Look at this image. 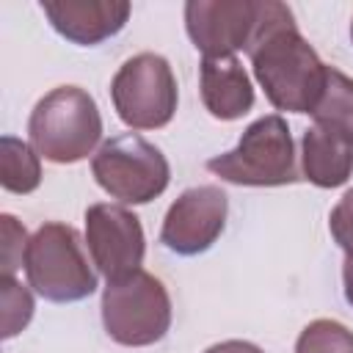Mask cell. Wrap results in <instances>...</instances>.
Listing matches in <instances>:
<instances>
[{
	"mask_svg": "<svg viewBox=\"0 0 353 353\" xmlns=\"http://www.w3.org/2000/svg\"><path fill=\"white\" fill-rule=\"evenodd\" d=\"M256 83L268 102L287 113H312L323 88L328 66L314 47L301 36L290 6L262 0L259 25L245 47Z\"/></svg>",
	"mask_w": 353,
	"mask_h": 353,
	"instance_id": "6da1fadb",
	"label": "cell"
},
{
	"mask_svg": "<svg viewBox=\"0 0 353 353\" xmlns=\"http://www.w3.org/2000/svg\"><path fill=\"white\" fill-rule=\"evenodd\" d=\"M28 138L39 157L69 165L85 160L102 138V116L80 85H58L44 94L28 119Z\"/></svg>",
	"mask_w": 353,
	"mask_h": 353,
	"instance_id": "7a4b0ae2",
	"label": "cell"
},
{
	"mask_svg": "<svg viewBox=\"0 0 353 353\" xmlns=\"http://www.w3.org/2000/svg\"><path fill=\"white\" fill-rule=\"evenodd\" d=\"M207 171L229 185L245 188H281L301 179L295 163V143L287 121L279 113L251 121L232 152L207 160Z\"/></svg>",
	"mask_w": 353,
	"mask_h": 353,
	"instance_id": "3957f363",
	"label": "cell"
},
{
	"mask_svg": "<svg viewBox=\"0 0 353 353\" xmlns=\"http://www.w3.org/2000/svg\"><path fill=\"white\" fill-rule=\"evenodd\" d=\"M22 268L28 284L52 303H74L97 290V273L88 265L83 240L69 223H41L28 240Z\"/></svg>",
	"mask_w": 353,
	"mask_h": 353,
	"instance_id": "277c9868",
	"label": "cell"
},
{
	"mask_svg": "<svg viewBox=\"0 0 353 353\" xmlns=\"http://www.w3.org/2000/svg\"><path fill=\"white\" fill-rule=\"evenodd\" d=\"M102 325L124 347H149L171 328V298L165 284L143 268L108 281L102 290Z\"/></svg>",
	"mask_w": 353,
	"mask_h": 353,
	"instance_id": "5b68a950",
	"label": "cell"
},
{
	"mask_svg": "<svg viewBox=\"0 0 353 353\" xmlns=\"http://www.w3.org/2000/svg\"><path fill=\"white\" fill-rule=\"evenodd\" d=\"M91 174L110 199L124 204H149L171 179L165 154L138 132L108 138L91 157Z\"/></svg>",
	"mask_w": 353,
	"mask_h": 353,
	"instance_id": "8992f818",
	"label": "cell"
},
{
	"mask_svg": "<svg viewBox=\"0 0 353 353\" xmlns=\"http://www.w3.org/2000/svg\"><path fill=\"white\" fill-rule=\"evenodd\" d=\"M110 99L119 119L132 130H160L176 113V77L157 52L127 58L110 83Z\"/></svg>",
	"mask_w": 353,
	"mask_h": 353,
	"instance_id": "52a82bcc",
	"label": "cell"
},
{
	"mask_svg": "<svg viewBox=\"0 0 353 353\" xmlns=\"http://www.w3.org/2000/svg\"><path fill=\"white\" fill-rule=\"evenodd\" d=\"M85 245L91 262L108 281L141 270L146 254V237L138 215L108 201L85 210Z\"/></svg>",
	"mask_w": 353,
	"mask_h": 353,
	"instance_id": "ba28073f",
	"label": "cell"
},
{
	"mask_svg": "<svg viewBox=\"0 0 353 353\" xmlns=\"http://www.w3.org/2000/svg\"><path fill=\"white\" fill-rule=\"evenodd\" d=\"M262 0H190L185 30L204 58H226L245 50L259 25Z\"/></svg>",
	"mask_w": 353,
	"mask_h": 353,
	"instance_id": "9c48e42d",
	"label": "cell"
},
{
	"mask_svg": "<svg viewBox=\"0 0 353 353\" xmlns=\"http://www.w3.org/2000/svg\"><path fill=\"white\" fill-rule=\"evenodd\" d=\"M229 199L218 185H196L176 196L160 229V243L179 254L196 256L212 248L226 226Z\"/></svg>",
	"mask_w": 353,
	"mask_h": 353,
	"instance_id": "30bf717a",
	"label": "cell"
},
{
	"mask_svg": "<svg viewBox=\"0 0 353 353\" xmlns=\"http://www.w3.org/2000/svg\"><path fill=\"white\" fill-rule=\"evenodd\" d=\"M41 11L55 33L80 47L116 36L130 19L127 0H41Z\"/></svg>",
	"mask_w": 353,
	"mask_h": 353,
	"instance_id": "8fae6325",
	"label": "cell"
},
{
	"mask_svg": "<svg viewBox=\"0 0 353 353\" xmlns=\"http://www.w3.org/2000/svg\"><path fill=\"white\" fill-rule=\"evenodd\" d=\"M199 91L201 102L212 119L234 121L254 108V85L248 72L234 55L226 58H201L199 66Z\"/></svg>",
	"mask_w": 353,
	"mask_h": 353,
	"instance_id": "7c38bea8",
	"label": "cell"
},
{
	"mask_svg": "<svg viewBox=\"0 0 353 353\" xmlns=\"http://www.w3.org/2000/svg\"><path fill=\"white\" fill-rule=\"evenodd\" d=\"M303 179L317 188H339L353 174V138L328 124H312L301 141Z\"/></svg>",
	"mask_w": 353,
	"mask_h": 353,
	"instance_id": "4fadbf2b",
	"label": "cell"
},
{
	"mask_svg": "<svg viewBox=\"0 0 353 353\" xmlns=\"http://www.w3.org/2000/svg\"><path fill=\"white\" fill-rule=\"evenodd\" d=\"M0 185L8 193H19V196L33 193L41 185L39 152L14 135L0 138Z\"/></svg>",
	"mask_w": 353,
	"mask_h": 353,
	"instance_id": "5bb4252c",
	"label": "cell"
},
{
	"mask_svg": "<svg viewBox=\"0 0 353 353\" xmlns=\"http://www.w3.org/2000/svg\"><path fill=\"white\" fill-rule=\"evenodd\" d=\"M309 116L314 119V124L336 127L353 138V77L328 66L325 88Z\"/></svg>",
	"mask_w": 353,
	"mask_h": 353,
	"instance_id": "9a60e30c",
	"label": "cell"
},
{
	"mask_svg": "<svg viewBox=\"0 0 353 353\" xmlns=\"http://www.w3.org/2000/svg\"><path fill=\"white\" fill-rule=\"evenodd\" d=\"M295 353H353V331L339 320H312L298 334Z\"/></svg>",
	"mask_w": 353,
	"mask_h": 353,
	"instance_id": "2e32d148",
	"label": "cell"
},
{
	"mask_svg": "<svg viewBox=\"0 0 353 353\" xmlns=\"http://www.w3.org/2000/svg\"><path fill=\"white\" fill-rule=\"evenodd\" d=\"M0 303H3V314H0L3 331L0 334H3V339H11L30 323L36 303H33L30 290L22 287L14 276H3L0 279Z\"/></svg>",
	"mask_w": 353,
	"mask_h": 353,
	"instance_id": "e0dca14e",
	"label": "cell"
},
{
	"mask_svg": "<svg viewBox=\"0 0 353 353\" xmlns=\"http://www.w3.org/2000/svg\"><path fill=\"white\" fill-rule=\"evenodd\" d=\"M0 229H3V276H14L17 268L25 262V248H28V234H25V226L3 212L0 215Z\"/></svg>",
	"mask_w": 353,
	"mask_h": 353,
	"instance_id": "ac0fdd59",
	"label": "cell"
},
{
	"mask_svg": "<svg viewBox=\"0 0 353 353\" xmlns=\"http://www.w3.org/2000/svg\"><path fill=\"white\" fill-rule=\"evenodd\" d=\"M328 229L342 251H353V190H347L328 215Z\"/></svg>",
	"mask_w": 353,
	"mask_h": 353,
	"instance_id": "d6986e66",
	"label": "cell"
},
{
	"mask_svg": "<svg viewBox=\"0 0 353 353\" xmlns=\"http://www.w3.org/2000/svg\"><path fill=\"white\" fill-rule=\"evenodd\" d=\"M204 353H265V350L254 342H245V339H226V342H218V345L207 347Z\"/></svg>",
	"mask_w": 353,
	"mask_h": 353,
	"instance_id": "ffe728a7",
	"label": "cell"
},
{
	"mask_svg": "<svg viewBox=\"0 0 353 353\" xmlns=\"http://www.w3.org/2000/svg\"><path fill=\"white\" fill-rule=\"evenodd\" d=\"M342 284H345V298L353 306V251H345V265H342Z\"/></svg>",
	"mask_w": 353,
	"mask_h": 353,
	"instance_id": "44dd1931",
	"label": "cell"
},
{
	"mask_svg": "<svg viewBox=\"0 0 353 353\" xmlns=\"http://www.w3.org/2000/svg\"><path fill=\"white\" fill-rule=\"evenodd\" d=\"M350 39H353V22H350Z\"/></svg>",
	"mask_w": 353,
	"mask_h": 353,
	"instance_id": "7402d4cb",
	"label": "cell"
}]
</instances>
